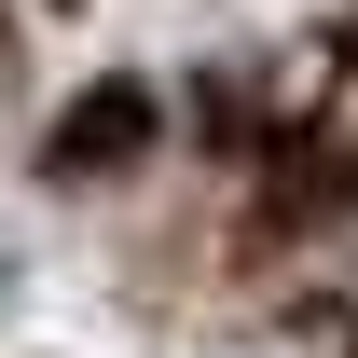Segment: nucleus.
Segmentation results:
<instances>
[{
	"label": "nucleus",
	"instance_id": "1",
	"mask_svg": "<svg viewBox=\"0 0 358 358\" xmlns=\"http://www.w3.org/2000/svg\"><path fill=\"white\" fill-rule=\"evenodd\" d=\"M152 124H166V96H152V83H83L69 110H55L42 166H55V179H110V166L152 152Z\"/></svg>",
	"mask_w": 358,
	"mask_h": 358
},
{
	"label": "nucleus",
	"instance_id": "2",
	"mask_svg": "<svg viewBox=\"0 0 358 358\" xmlns=\"http://www.w3.org/2000/svg\"><path fill=\"white\" fill-rule=\"evenodd\" d=\"M0 289H14V275H0Z\"/></svg>",
	"mask_w": 358,
	"mask_h": 358
}]
</instances>
